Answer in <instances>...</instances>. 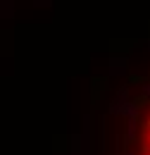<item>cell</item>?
Wrapping results in <instances>:
<instances>
[{
    "instance_id": "5b68a950",
    "label": "cell",
    "mask_w": 150,
    "mask_h": 155,
    "mask_svg": "<svg viewBox=\"0 0 150 155\" xmlns=\"http://www.w3.org/2000/svg\"><path fill=\"white\" fill-rule=\"evenodd\" d=\"M129 155H133V153H129Z\"/></svg>"
},
{
    "instance_id": "3957f363",
    "label": "cell",
    "mask_w": 150,
    "mask_h": 155,
    "mask_svg": "<svg viewBox=\"0 0 150 155\" xmlns=\"http://www.w3.org/2000/svg\"><path fill=\"white\" fill-rule=\"evenodd\" d=\"M145 93H150V86H145Z\"/></svg>"
},
{
    "instance_id": "6da1fadb",
    "label": "cell",
    "mask_w": 150,
    "mask_h": 155,
    "mask_svg": "<svg viewBox=\"0 0 150 155\" xmlns=\"http://www.w3.org/2000/svg\"><path fill=\"white\" fill-rule=\"evenodd\" d=\"M143 155H150V146H148V143L143 146Z\"/></svg>"
},
{
    "instance_id": "277c9868",
    "label": "cell",
    "mask_w": 150,
    "mask_h": 155,
    "mask_svg": "<svg viewBox=\"0 0 150 155\" xmlns=\"http://www.w3.org/2000/svg\"><path fill=\"white\" fill-rule=\"evenodd\" d=\"M148 127H150V122H148Z\"/></svg>"
},
{
    "instance_id": "7a4b0ae2",
    "label": "cell",
    "mask_w": 150,
    "mask_h": 155,
    "mask_svg": "<svg viewBox=\"0 0 150 155\" xmlns=\"http://www.w3.org/2000/svg\"><path fill=\"white\" fill-rule=\"evenodd\" d=\"M145 143H148V146H150V129H148V131H145Z\"/></svg>"
}]
</instances>
